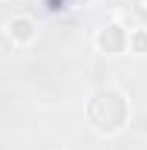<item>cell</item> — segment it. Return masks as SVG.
I'll return each mask as SVG.
<instances>
[{"instance_id":"cell-2","label":"cell","mask_w":147,"mask_h":150,"mask_svg":"<svg viewBox=\"0 0 147 150\" xmlns=\"http://www.w3.org/2000/svg\"><path fill=\"white\" fill-rule=\"evenodd\" d=\"M3 35H6V40L12 46H29L35 40V35H37V26H35V20L29 18V15H15V18L6 20Z\"/></svg>"},{"instance_id":"cell-4","label":"cell","mask_w":147,"mask_h":150,"mask_svg":"<svg viewBox=\"0 0 147 150\" xmlns=\"http://www.w3.org/2000/svg\"><path fill=\"white\" fill-rule=\"evenodd\" d=\"M136 15L147 18V0H136Z\"/></svg>"},{"instance_id":"cell-1","label":"cell","mask_w":147,"mask_h":150,"mask_svg":"<svg viewBox=\"0 0 147 150\" xmlns=\"http://www.w3.org/2000/svg\"><path fill=\"white\" fill-rule=\"evenodd\" d=\"M95 46L104 52V55H121L130 46V32L118 23V20H110L98 35H95Z\"/></svg>"},{"instance_id":"cell-3","label":"cell","mask_w":147,"mask_h":150,"mask_svg":"<svg viewBox=\"0 0 147 150\" xmlns=\"http://www.w3.org/2000/svg\"><path fill=\"white\" fill-rule=\"evenodd\" d=\"M130 49L136 55H144L147 52V29H133L130 32Z\"/></svg>"}]
</instances>
